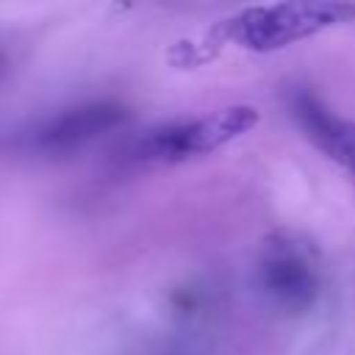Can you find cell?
Masks as SVG:
<instances>
[{"instance_id": "277c9868", "label": "cell", "mask_w": 355, "mask_h": 355, "mask_svg": "<svg viewBox=\"0 0 355 355\" xmlns=\"http://www.w3.org/2000/svg\"><path fill=\"white\" fill-rule=\"evenodd\" d=\"M130 111L116 100H89L47 116L33 133L31 147L44 155H69L97 141L100 136L122 128Z\"/></svg>"}, {"instance_id": "3957f363", "label": "cell", "mask_w": 355, "mask_h": 355, "mask_svg": "<svg viewBox=\"0 0 355 355\" xmlns=\"http://www.w3.org/2000/svg\"><path fill=\"white\" fill-rule=\"evenodd\" d=\"M258 286L277 311H308L319 297V272L313 250L291 233H275L261 250Z\"/></svg>"}, {"instance_id": "5b68a950", "label": "cell", "mask_w": 355, "mask_h": 355, "mask_svg": "<svg viewBox=\"0 0 355 355\" xmlns=\"http://www.w3.org/2000/svg\"><path fill=\"white\" fill-rule=\"evenodd\" d=\"M288 108H291V116L297 119V125L305 130V136L322 153H327L336 164H341L344 169H349L355 175V122L336 116L308 89H297L288 100Z\"/></svg>"}, {"instance_id": "8992f818", "label": "cell", "mask_w": 355, "mask_h": 355, "mask_svg": "<svg viewBox=\"0 0 355 355\" xmlns=\"http://www.w3.org/2000/svg\"><path fill=\"white\" fill-rule=\"evenodd\" d=\"M3 72H6V55L0 53V78H3Z\"/></svg>"}, {"instance_id": "6da1fadb", "label": "cell", "mask_w": 355, "mask_h": 355, "mask_svg": "<svg viewBox=\"0 0 355 355\" xmlns=\"http://www.w3.org/2000/svg\"><path fill=\"white\" fill-rule=\"evenodd\" d=\"M258 122H261L258 108L225 105L197 119L166 122V125H158L141 133L130 144V158L136 164H153V166L183 164L189 158H200V155H208L225 147L227 141L252 130Z\"/></svg>"}, {"instance_id": "7a4b0ae2", "label": "cell", "mask_w": 355, "mask_h": 355, "mask_svg": "<svg viewBox=\"0 0 355 355\" xmlns=\"http://www.w3.org/2000/svg\"><path fill=\"white\" fill-rule=\"evenodd\" d=\"M355 22V3H280V6H252L225 19V39L269 53L313 36L330 25Z\"/></svg>"}]
</instances>
